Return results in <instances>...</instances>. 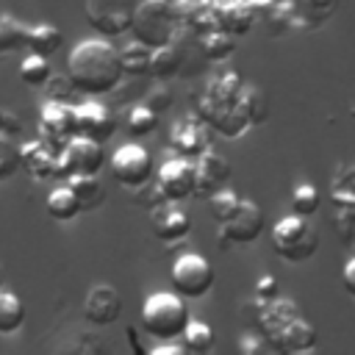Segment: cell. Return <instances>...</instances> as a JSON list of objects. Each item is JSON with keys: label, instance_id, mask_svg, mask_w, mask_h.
<instances>
[{"label": "cell", "instance_id": "7", "mask_svg": "<svg viewBox=\"0 0 355 355\" xmlns=\"http://www.w3.org/2000/svg\"><path fill=\"white\" fill-rule=\"evenodd\" d=\"M136 11V0H86L83 14L92 31H97L105 39L122 36L130 31Z\"/></svg>", "mask_w": 355, "mask_h": 355}, {"label": "cell", "instance_id": "8", "mask_svg": "<svg viewBox=\"0 0 355 355\" xmlns=\"http://www.w3.org/2000/svg\"><path fill=\"white\" fill-rule=\"evenodd\" d=\"M111 175L116 178L119 186L125 189H136V186H144L147 180H153V155L141 147V144H122L114 150L111 161Z\"/></svg>", "mask_w": 355, "mask_h": 355}, {"label": "cell", "instance_id": "44", "mask_svg": "<svg viewBox=\"0 0 355 355\" xmlns=\"http://www.w3.org/2000/svg\"><path fill=\"white\" fill-rule=\"evenodd\" d=\"M247 3H250V6H252V8L258 11V8H272V6L277 3V0H247Z\"/></svg>", "mask_w": 355, "mask_h": 355}, {"label": "cell", "instance_id": "37", "mask_svg": "<svg viewBox=\"0 0 355 355\" xmlns=\"http://www.w3.org/2000/svg\"><path fill=\"white\" fill-rule=\"evenodd\" d=\"M44 92H47V100L69 103L78 89H75V83H72V78H69L67 72H55V75L50 72V78L44 80Z\"/></svg>", "mask_w": 355, "mask_h": 355}, {"label": "cell", "instance_id": "38", "mask_svg": "<svg viewBox=\"0 0 355 355\" xmlns=\"http://www.w3.org/2000/svg\"><path fill=\"white\" fill-rule=\"evenodd\" d=\"M208 200H211V214H214V219L222 222V219H227V216L236 211V205H239L241 197H239L233 189L225 186V189H219L216 194H211Z\"/></svg>", "mask_w": 355, "mask_h": 355}, {"label": "cell", "instance_id": "36", "mask_svg": "<svg viewBox=\"0 0 355 355\" xmlns=\"http://www.w3.org/2000/svg\"><path fill=\"white\" fill-rule=\"evenodd\" d=\"M17 169H22L19 166V144L11 136L0 133V180L14 178Z\"/></svg>", "mask_w": 355, "mask_h": 355}, {"label": "cell", "instance_id": "3", "mask_svg": "<svg viewBox=\"0 0 355 355\" xmlns=\"http://www.w3.org/2000/svg\"><path fill=\"white\" fill-rule=\"evenodd\" d=\"M178 28H180V17L169 0H136V11L130 22L136 42L155 50L161 44L175 42Z\"/></svg>", "mask_w": 355, "mask_h": 355}, {"label": "cell", "instance_id": "13", "mask_svg": "<svg viewBox=\"0 0 355 355\" xmlns=\"http://www.w3.org/2000/svg\"><path fill=\"white\" fill-rule=\"evenodd\" d=\"M230 175H233V166H230V161H227L222 153H216V150H211V147L202 150L200 158H197V164H194V178H197L194 194H197V197H211V194H216L219 189L227 186Z\"/></svg>", "mask_w": 355, "mask_h": 355}, {"label": "cell", "instance_id": "47", "mask_svg": "<svg viewBox=\"0 0 355 355\" xmlns=\"http://www.w3.org/2000/svg\"><path fill=\"white\" fill-rule=\"evenodd\" d=\"M0 291H3V280H0Z\"/></svg>", "mask_w": 355, "mask_h": 355}, {"label": "cell", "instance_id": "15", "mask_svg": "<svg viewBox=\"0 0 355 355\" xmlns=\"http://www.w3.org/2000/svg\"><path fill=\"white\" fill-rule=\"evenodd\" d=\"M150 225H153V233L158 241L164 244H172V241H180L189 236L191 230V216L172 200H164L161 205H155L150 211Z\"/></svg>", "mask_w": 355, "mask_h": 355}, {"label": "cell", "instance_id": "20", "mask_svg": "<svg viewBox=\"0 0 355 355\" xmlns=\"http://www.w3.org/2000/svg\"><path fill=\"white\" fill-rule=\"evenodd\" d=\"M255 19V8L247 3V0H227V3H219L214 8V22L219 31H227V33H247L250 25Z\"/></svg>", "mask_w": 355, "mask_h": 355}, {"label": "cell", "instance_id": "35", "mask_svg": "<svg viewBox=\"0 0 355 355\" xmlns=\"http://www.w3.org/2000/svg\"><path fill=\"white\" fill-rule=\"evenodd\" d=\"M330 197L336 205H352L355 202V164L344 166L336 175V180L330 186Z\"/></svg>", "mask_w": 355, "mask_h": 355}, {"label": "cell", "instance_id": "40", "mask_svg": "<svg viewBox=\"0 0 355 355\" xmlns=\"http://www.w3.org/2000/svg\"><path fill=\"white\" fill-rule=\"evenodd\" d=\"M277 297V277L275 275H261L255 283V300L258 302H269Z\"/></svg>", "mask_w": 355, "mask_h": 355}, {"label": "cell", "instance_id": "17", "mask_svg": "<svg viewBox=\"0 0 355 355\" xmlns=\"http://www.w3.org/2000/svg\"><path fill=\"white\" fill-rule=\"evenodd\" d=\"M316 344H319L316 330H313V324H311L308 319H302V316L291 319V322L269 341V347L277 349L280 355H302V352L316 349Z\"/></svg>", "mask_w": 355, "mask_h": 355}, {"label": "cell", "instance_id": "27", "mask_svg": "<svg viewBox=\"0 0 355 355\" xmlns=\"http://www.w3.org/2000/svg\"><path fill=\"white\" fill-rule=\"evenodd\" d=\"M211 128L216 130V133H222L225 139H239L247 128H252L250 125V119L244 116V111L239 108V103H233V105H227V108H222L214 119H211Z\"/></svg>", "mask_w": 355, "mask_h": 355}, {"label": "cell", "instance_id": "5", "mask_svg": "<svg viewBox=\"0 0 355 355\" xmlns=\"http://www.w3.org/2000/svg\"><path fill=\"white\" fill-rule=\"evenodd\" d=\"M216 272L208 263V258H202L200 252H183L175 258L172 269H169V283L175 288V294H180L183 300H200L214 288Z\"/></svg>", "mask_w": 355, "mask_h": 355}, {"label": "cell", "instance_id": "30", "mask_svg": "<svg viewBox=\"0 0 355 355\" xmlns=\"http://www.w3.org/2000/svg\"><path fill=\"white\" fill-rule=\"evenodd\" d=\"M158 119H161V116H158L147 103H139V105H133V108L128 111L125 128H128V133H130V136L144 139V136H150V133L158 128Z\"/></svg>", "mask_w": 355, "mask_h": 355}, {"label": "cell", "instance_id": "9", "mask_svg": "<svg viewBox=\"0 0 355 355\" xmlns=\"http://www.w3.org/2000/svg\"><path fill=\"white\" fill-rule=\"evenodd\" d=\"M103 164H105L103 144L94 141V139H86V136H72L58 153L61 178H69V175H100Z\"/></svg>", "mask_w": 355, "mask_h": 355}, {"label": "cell", "instance_id": "11", "mask_svg": "<svg viewBox=\"0 0 355 355\" xmlns=\"http://www.w3.org/2000/svg\"><path fill=\"white\" fill-rule=\"evenodd\" d=\"M72 108H75V136H86V139H94V141L105 144L116 133L119 116L114 114L111 105L89 100V103H80V105H72Z\"/></svg>", "mask_w": 355, "mask_h": 355}, {"label": "cell", "instance_id": "42", "mask_svg": "<svg viewBox=\"0 0 355 355\" xmlns=\"http://www.w3.org/2000/svg\"><path fill=\"white\" fill-rule=\"evenodd\" d=\"M341 283H344V291H347L349 297H355V255L344 263V269H341Z\"/></svg>", "mask_w": 355, "mask_h": 355}, {"label": "cell", "instance_id": "41", "mask_svg": "<svg viewBox=\"0 0 355 355\" xmlns=\"http://www.w3.org/2000/svg\"><path fill=\"white\" fill-rule=\"evenodd\" d=\"M147 105H150V108H153V111L161 116V114H164V111L172 105V92H169V89H155V92L147 97Z\"/></svg>", "mask_w": 355, "mask_h": 355}, {"label": "cell", "instance_id": "18", "mask_svg": "<svg viewBox=\"0 0 355 355\" xmlns=\"http://www.w3.org/2000/svg\"><path fill=\"white\" fill-rule=\"evenodd\" d=\"M297 316H302L300 313V305L294 302V300H280V297H275V300H269V302H261V313H258V330H261V336H263V341L269 344L291 319H297Z\"/></svg>", "mask_w": 355, "mask_h": 355}, {"label": "cell", "instance_id": "34", "mask_svg": "<svg viewBox=\"0 0 355 355\" xmlns=\"http://www.w3.org/2000/svg\"><path fill=\"white\" fill-rule=\"evenodd\" d=\"M288 202H291V214L313 216V214L319 211L322 197H319V189H316V186H311V183H300V186H294Z\"/></svg>", "mask_w": 355, "mask_h": 355}, {"label": "cell", "instance_id": "4", "mask_svg": "<svg viewBox=\"0 0 355 355\" xmlns=\"http://www.w3.org/2000/svg\"><path fill=\"white\" fill-rule=\"evenodd\" d=\"M272 247L288 263H302L319 250V233L308 222V216L288 214L272 227Z\"/></svg>", "mask_w": 355, "mask_h": 355}, {"label": "cell", "instance_id": "14", "mask_svg": "<svg viewBox=\"0 0 355 355\" xmlns=\"http://www.w3.org/2000/svg\"><path fill=\"white\" fill-rule=\"evenodd\" d=\"M122 313V297L111 283H94L83 297V316L86 322L105 327L114 324Z\"/></svg>", "mask_w": 355, "mask_h": 355}, {"label": "cell", "instance_id": "25", "mask_svg": "<svg viewBox=\"0 0 355 355\" xmlns=\"http://www.w3.org/2000/svg\"><path fill=\"white\" fill-rule=\"evenodd\" d=\"M236 103L244 111V116L250 119V125H261L269 116V97L261 86H241Z\"/></svg>", "mask_w": 355, "mask_h": 355}, {"label": "cell", "instance_id": "28", "mask_svg": "<svg viewBox=\"0 0 355 355\" xmlns=\"http://www.w3.org/2000/svg\"><path fill=\"white\" fill-rule=\"evenodd\" d=\"M202 53H205V58L208 61H216V64H222V61H227L233 53H236V39H233V33H227V31H208L205 36H202Z\"/></svg>", "mask_w": 355, "mask_h": 355}, {"label": "cell", "instance_id": "12", "mask_svg": "<svg viewBox=\"0 0 355 355\" xmlns=\"http://www.w3.org/2000/svg\"><path fill=\"white\" fill-rule=\"evenodd\" d=\"M39 139L47 141L50 147H55L61 153V147L75 136V108L69 103H55L47 100V105L42 108L39 116Z\"/></svg>", "mask_w": 355, "mask_h": 355}, {"label": "cell", "instance_id": "31", "mask_svg": "<svg viewBox=\"0 0 355 355\" xmlns=\"http://www.w3.org/2000/svg\"><path fill=\"white\" fill-rule=\"evenodd\" d=\"M183 347L186 352H194V355H205L214 349V330L205 324V322H194L189 319L186 330H183Z\"/></svg>", "mask_w": 355, "mask_h": 355}, {"label": "cell", "instance_id": "21", "mask_svg": "<svg viewBox=\"0 0 355 355\" xmlns=\"http://www.w3.org/2000/svg\"><path fill=\"white\" fill-rule=\"evenodd\" d=\"M44 211L50 214V219L55 222H72L78 214H80V202H78V194L72 191L69 183L64 186H55L47 200H44Z\"/></svg>", "mask_w": 355, "mask_h": 355}, {"label": "cell", "instance_id": "33", "mask_svg": "<svg viewBox=\"0 0 355 355\" xmlns=\"http://www.w3.org/2000/svg\"><path fill=\"white\" fill-rule=\"evenodd\" d=\"M25 39H28V28L19 19H14L11 14H0V55L22 50Z\"/></svg>", "mask_w": 355, "mask_h": 355}, {"label": "cell", "instance_id": "32", "mask_svg": "<svg viewBox=\"0 0 355 355\" xmlns=\"http://www.w3.org/2000/svg\"><path fill=\"white\" fill-rule=\"evenodd\" d=\"M50 58H44V55H36V53H28L22 61H19V80L25 83V86H33V89H39V86H44V80L50 78Z\"/></svg>", "mask_w": 355, "mask_h": 355}, {"label": "cell", "instance_id": "39", "mask_svg": "<svg viewBox=\"0 0 355 355\" xmlns=\"http://www.w3.org/2000/svg\"><path fill=\"white\" fill-rule=\"evenodd\" d=\"M336 233L341 241H352L355 239V202L352 205H336Z\"/></svg>", "mask_w": 355, "mask_h": 355}, {"label": "cell", "instance_id": "2", "mask_svg": "<svg viewBox=\"0 0 355 355\" xmlns=\"http://www.w3.org/2000/svg\"><path fill=\"white\" fill-rule=\"evenodd\" d=\"M141 327L155 341H175L183 336L189 324V308L186 300L175 291H155L141 302Z\"/></svg>", "mask_w": 355, "mask_h": 355}, {"label": "cell", "instance_id": "10", "mask_svg": "<svg viewBox=\"0 0 355 355\" xmlns=\"http://www.w3.org/2000/svg\"><path fill=\"white\" fill-rule=\"evenodd\" d=\"M155 186L164 194V200H172V202H183L194 197V189H197L194 164L189 158H166L155 172Z\"/></svg>", "mask_w": 355, "mask_h": 355}, {"label": "cell", "instance_id": "22", "mask_svg": "<svg viewBox=\"0 0 355 355\" xmlns=\"http://www.w3.org/2000/svg\"><path fill=\"white\" fill-rule=\"evenodd\" d=\"M64 44V33L55 28V25H47V22H39L33 28H28V39H25V47L36 55H44L50 58L53 53H58Z\"/></svg>", "mask_w": 355, "mask_h": 355}, {"label": "cell", "instance_id": "24", "mask_svg": "<svg viewBox=\"0 0 355 355\" xmlns=\"http://www.w3.org/2000/svg\"><path fill=\"white\" fill-rule=\"evenodd\" d=\"M180 67H183V50L175 42H169V44H161V47L153 50L150 72L147 75H153V78H172V75L180 72Z\"/></svg>", "mask_w": 355, "mask_h": 355}, {"label": "cell", "instance_id": "45", "mask_svg": "<svg viewBox=\"0 0 355 355\" xmlns=\"http://www.w3.org/2000/svg\"><path fill=\"white\" fill-rule=\"evenodd\" d=\"M308 3H311V6H316V8H319V6H327V8L333 6V0H308Z\"/></svg>", "mask_w": 355, "mask_h": 355}, {"label": "cell", "instance_id": "16", "mask_svg": "<svg viewBox=\"0 0 355 355\" xmlns=\"http://www.w3.org/2000/svg\"><path fill=\"white\" fill-rule=\"evenodd\" d=\"M19 166L39 178V180H47V178H61V169H58V150L50 147L47 141L36 139V141H25L19 147Z\"/></svg>", "mask_w": 355, "mask_h": 355}, {"label": "cell", "instance_id": "46", "mask_svg": "<svg viewBox=\"0 0 355 355\" xmlns=\"http://www.w3.org/2000/svg\"><path fill=\"white\" fill-rule=\"evenodd\" d=\"M0 125H3V108H0Z\"/></svg>", "mask_w": 355, "mask_h": 355}, {"label": "cell", "instance_id": "43", "mask_svg": "<svg viewBox=\"0 0 355 355\" xmlns=\"http://www.w3.org/2000/svg\"><path fill=\"white\" fill-rule=\"evenodd\" d=\"M22 130V122H19V116L17 114H8V111H3V125H0V133H6V136H17Z\"/></svg>", "mask_w": 355, "mask_h": 355}, {"label": "cell", "instance_id": "23", "mask_svg": "<svg viewBox=\"0 0 355 355\" xmlns=\"http://www.w3.org/2000/svg\"><path fill=\"white\" fill-rule=\"evenodd\" d=\"M67 183L78 194L80 211H94V208H100L105 202V186L100 183L97 175H69Z\"/></svg>", "mask_w": 355, "mask_h": 355}, {"label": "cell", "instance_id": "6", "mask_svg": "<svg viewBox=\"0 0 355 355\" xmlns=\"http://www.w3.org/2000/svg\"><path fill=\"white\" fill-rule=\"evenodd\" d=\"M263 208L255 202V200H239L236 211L219 222V244L222 247H244V244H252L258 241V236L263 233Z\"/></svg>", "mask_w": 355, "mask_h": 355}, {"label": "cell", "instance_id": "29", "mask_svg": "<svg viewBox=\"0 0 355 355\" xmlns=\"http://www.w3.org/2000/svg\"><path fill=\"white\" fill-rule=\"evenodd\" d=\"M25 322V305L17 294L0 291V333H17Z\"/></svg>", "mask_w": 355, "mask_h": 355}, {"label": "cell", "instance_id": "1", "mask_svg": "<svg viewBox=\"0 0 355 355\" xmlns=\"http://www.w3.org/2000/svg\"><path fill=\"white\" fill-rule=\"evenodd\" d=\"M67 75L83 94H111L125 78L119 50L105 36L75 44L67 58Z\"/></svg>", "mask_w": 355, "mask_h": 355}, {"label": "cell", "instance_id": "19", "mask_svg": "<svg viewBox=\"0 0 355 355\" xmlns=\"http://www.w3.org/2000/svg\"><path fill=\"white\" fill-rule=\"evenodd\" d=\"M169 144L175 153L180 155H200L202 150L211 147V139L205 133V128L194 119H180L172 125V133H169Z\"/></svg>", "mask_w": 355, "mask_h": 355}, {"label": "cell", "instance_id": "26", "mask_svg": "<svg viewBox=\"0 0 355 355\" xmlns=\"http://www.w3.org/2000/svg\"><path fill=\"white\" fill-rule=\"evenodd\" d=\"M150 58H153V47L141 44V42H130L119 50V61H122V72L125 75H133V78H141L150 72Z\"/></svg>", "mask_w": 355, "mask_h": 355}]
</instances>
